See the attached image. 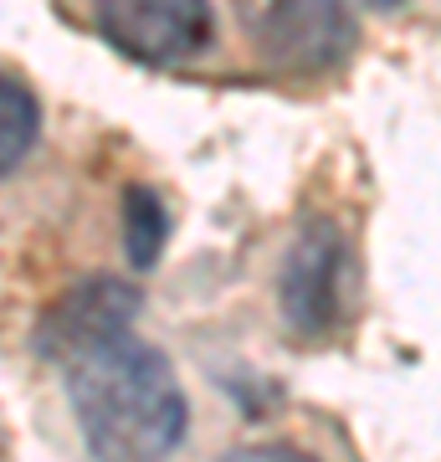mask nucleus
I'll return each instance as SVG.
<instances>
[{
  "label": "nucleus",
  "instance_id": "f257e3e1",
  "mask_svg": "<svg viewBox=\"0 0 441 462\" xmlns=\"http://www.w3.org/2000/svg\"><path fill=\"white\" fill-rule=\"evenodd\" d=\"M62 370L78 427L98 462H160L180 447L190 421L180 380L160 349L133 339V329L87 345Z\"/></svg>",
  "mask_w": 441,
  "mask_h": 462
},
{
  "label": "nucleus",
  "instance_id": "f03ea898",
  "mask_svg": "<svg viewBox=\"0 0 441 462\" xmlns=\"http://www.w3.org/2000/svg\"><path fill=\"white\" fill-rule=\"evenodd\" d=\"M98 32L133 62H185L211 36V0H93Z\"/></svg>",
  "mask_w": 441,
  "mask_h": 462
},
{
  "label": "nucleus",
  "instance_id": "7ed1b4c3",
  "mask_svg": "<svg viewBox=\"0 0 441 462\" xmlns=\"http://www.w3.org/2000/svg\"><path fill=\"white\" fill-rule=\"evenodd\" d=\"M344 282H349V252L328 221L303 231L282 267V314L303 339H324L344 319Z\"/></svg>",
  "mask_w": 441,
  "mask_h": 462
},
{
  "label": "nucleus",
  "instance_id": "20e7f679",
  "mask_svg": "<svg viewBox=\"0 0 441 462\" xmlns=\"http://www.w3.org/2000/svg\"><path fill=\"white\" fill-rule=\"evenodd\" d=\"M133 314H139V288H133V282L82 278L78 288H67V293L47 309L41 329H36V349H41L47 360L67 365L87 345H103V339H114V334H129Z\"/></svg>",
  "mask_w": 441,
  "mask_h": 462
},
{
  "label": "nucleus",
  "instance_id": "39448f33",
  "mask_svg": "<svg viewBox=\"0 0 441 462\" xmlns=\"http://www.w3.org/2000/svg\"><path fill=\"white\" fill-rule=\"evenodd\" d=\"M278 42H298L303 57H324L344 47V5L339 0H267V21Z\"/></svg>",
  "mask_w": 441,
  "mask_h": 462
},
{
  "label": "nucleus",
  "instance_id": "423d86ee",
  "mask_svg": "<svg viewBox=\"0 0 441 462\" xmlns=\"http://www.w3.org/2000/svg\"><path fill=\"white\" fill-rule=\"evenodd\" d=\"M36 134H41L36 93L21 83L16 72H0V175H11L32 154Z\"/></svg>",
  "mask_w": 441,
  "mask_h": 462
},
{
  "label": "nucleus",
  "instance_id": "0eeeda50",
  "mask_svg": "<svg viewBox=\"0 0 441 462\" xmlns=\"http://www.w3.org/2000/svg\"><path fill=\"white\" fill-rule=\"evenodd\" d=\"M170 236V211L149 185H129L124 190V242H129V263L133 267H154Z\"/></svg>",
  "mask_w": 441,
  "mask_h": 462
},
{
  "label": "nucleus",
  "instance_id": "6e6552de",
  "mask_svg": "<svg viewBox=\"0 0 441 462\" xmlns=\"http://www.w3.org/2000/svg\"><path fill=\"white\" fill-rule=\"evenodd\" d=\"M226 462H313V457L308 452H298V447L272 442V447H242V452H231Z\"/></svg>",
  "mask_w": 441,
  "mask_h": 462
},
{
  "label": "nucleus",
  "instance_id": "1a4fd4ad",
  "mask_svg": "<svg viewBox=\"0 0 441 462\" xmlns=\"http://www.w3.org/2000/svg\"><path fill=\"white\" fill-rule=\"evenodd\" d=\"M370 5H380V11H385V5H400V0H370Z\"/></svg>",
  "mask_w": 441,
  "mask_h": 462
}]
</instances>
